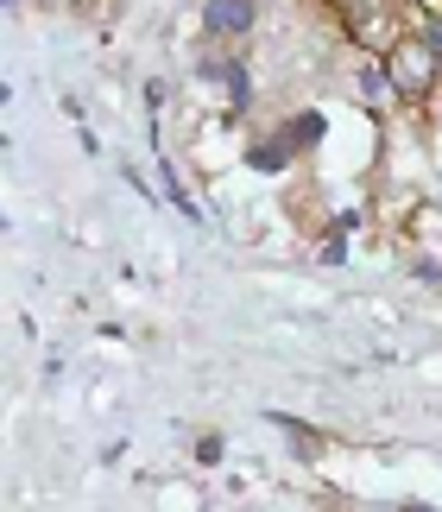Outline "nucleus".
Here are the masks:
<instances>
[{"label":"nucleus","mask_w":442,"mask_h":512,"mask_svg":"<svg viewBox=\"0 0 442 512\" xmlns=\"http://www.w3.org/2000/svg\"><path fill=\"white\" fill-rule=\"evenodd\" d=\"M379 64H386V76H392L398 108H430V102H442V51H436V38L424 26H405L386 51H379Z\"/></svg>","instance_id":"1"},{"label":"nucleus","mask_w":442,"mask_h":512,"mask_svg":"<svg viewBox=\"0 0 442 512\" xmlns=\"http://www.w3.org/2000/svg\"><path fill=\"white\" fill-rule=\"evenodd\" d=\"M253 19H259L253 0H209V7H203V26L221 38V45H228V38H247Z\"/></svg>","instance_id":"2"},{"label":"nucleus","mask_w":442,"mask_h":512,"mask_svg":"<svg viewBox=\"0 0 442 512\" xmlns=\"http://www.w3.org/2000/svg\"><path fill=\"white\" fill-rule=\"evenodd\" d=\"M272 430H278V437L291 443V456H304V462H316V456H323V449H329V437H323V430L297 424V418H285V411H272Z\"/></svg>","instance_id":"3"},{"label":"nucleus","mask_w":442,"mask_h":512,"mask_svg":"<svg viewBox=\"0 0 442 512\" xmlns=\"http://www.w3.org/2000/svg\"><path fill=\"white\" fill-rule=\"evenodd\" d=\"M291 159H297V152L285 146V133H278V127H272V133H259V140L247 146V165H253V171H285Z\"/></svg>","instance_id":"4"},{"label":"nucleus","mask_w":442,"mask_h":512,"mask_svg":"<svg viewBox=\"0 0 442 512\" xmlns=\"http://www.w3.org/2000/svg\"><path fill=\"white\" fill-rule=\"evenodd\" d=\"M398 13H405L411 26H424V19H436V13H442V0H398Z\"/></svg>","instance_id":"5"},{"label":"nucleus","mask_w":442,"mask_h":512,"mask_svg":"<svg viewBox=\"0 0 442 512\" xmlns=\"http://www.w3.org/2000/svg\"><path fill=\"white\" fill-rule=\"evenodd\" d=\"M424 32L436 38V51H442V13H436V19H424Z\"/></svg>","instance_id":"6"}]
</instances>
